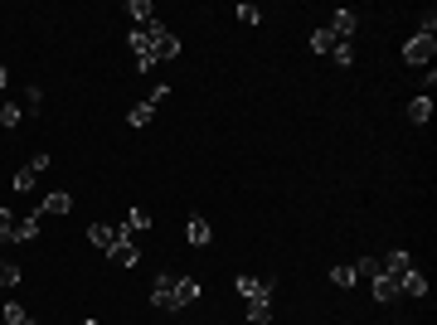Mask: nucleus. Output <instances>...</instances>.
Here are the masks:
<instances>
[{"label":"nucleus","instance_id":"8","mask_svg":"<svg viewBox=\"0 0 437 325\" xmlns=\"http://www.w3.org/2000/svg\"><path fill=\"white\" fill-rule=\"evenodd\" d=\"M399 297H404V292H399V277H389V272H379V277H374V301H384V306H394Z\"/></svg>","mask_w":437,"mask_h":325},{"label":"nucleus","instance_id":"12","mask_svg":"<svg viewBox=\"0 0 437 325\" xmlns=\"http://www.w3.org/2000/svg\"><path fill=\"white\" fill-rule=\"evenodd\" d=\"M68 209H73V194H68V190H54L44 204H39V214H54V218H63Z\"/></svg>","mask_w":437,"mask_h":325},{"label":"nucleus","instance_id":"35","mask_svg":"<svg viewBox=\"0 0 437 325\" xmlns=\"http://www.w3.org/2000/svg\"><path fill=\"white\" fill-rule=\"evenodd\" d=\"M25 325H34V321H25Z\"/></svg>","mask_w":437,"mask_h":325},{"label":"nucleus","instance_id":"26","mask_svg":"<svg viewBox=\"0 0 437 325\" xmlns=\"http://www.w3.org/2000/svg\"><path fill=\"white\" fill-rule=\"evenodd\" d=\"M0 321H5V325H25L29 316H25V306H20V301H10V306L0 311Z\"/></svg>","mask_w":437,"mask_h":325},{"label":"nucleus","instance_id":"24","mask_svg":"<svg viewBox=\"0 0 437 325\" xmlns=\"http://www.w3.org/2000/svg\"><path fill=\"white\" fill-rule=\"evenodd\" d=\"M350 267H355V277L374 282V277H379V257H359V262H350Z\"/></svg>","mask_w":437,"mask_h":325},{"label":"nucleus","instance_id":"23","mask_svg":"<svg viewBox=\"0 0 437 325\" xmlns=\"http://www.w3.org/2000/svg\"><path fill=\"white\" fill-rule=\"evenodd\" d=\"M330 282H335V287H355L359 277H355V267H350V262H340V267H330Z\"/></svg>","mask_w":437,"mask_h":325},{"label":"nucleus","instance_id":"28","mask_svg":"<svg viewBox=\"0 0 437 325\" xmlns=\"http://www.w3.org/2000/svg\"><path fill=\"white\" fill-rule=\"evenodd\" d=\"M0 287H20V267L0 257Z\"/></svg>","mask_w":437,"mask_h":325},{"label":"nucleus","instance_id":"5","mask_svg":"<svg viewBox=\"0 0 437 325\" xmlns=\"http://www.w3.org/2000/svg\"><path fill=\"white\" fill-rule=\"evenodd\" d=\"M409 267H413L409 247H389V257H379V272H389V277H404Z\"/></svg>","mask_w":437,"mask_h":325},{"label":"nucleus","instance_id":"6","mask_svg":"<svg viewBox=\"0 0 437 325\" xmlns=\"http://www.w3.org/2000/svg\"><path fill=\"white\" fill-rule=\"evenodd\" d=\"M233 292L243 301H253V297H273V282H263V277H238L233 282Z\"/></svg>","mask_w":437,"mask_h":325},{"label":"nucleus","instance_id":"31","mask_svg":"<svg viewBox=\"0 0 437 325\" xmlns=\"http://www.w3.org/2000/svg\"><path fill=\"white\" fill-rule=\"evenodd\" d=\"M233 15H238V20H243V25H258V20H263V10H258V5H238V10H233Z\"/></svg>","mask_w":437,"mask_h":325},{"label":"nucleus","instance_id":"32","mask_svg":"<svg viewBox=\"0 0 437 325\" xmlns=\"http://www.w3.org/2000/svg\"><path fill=\"white\" fill-rule=\"evenodd\" d=\"M165 97H170V87H165V82H156V87L146 92V102H151V107H156V102H165Z\"/></svg>","mask_w":437,"mask_h":325},{"label":"nucleus","instance_id":"29","mask_svg":"<svg viewBox=\"0 0 437 325\" xmlns=\"http://www.w3.org/2000/svg\"><path fill=\"white\" fill-rule=\"evenodd\" d=\"M330 58H335L340 68H350V63H355V49H350V44H335V49H330Z\"/></svg>","mask_w":437,"mask_h":325},{"label":"nucleus","instance_id":"22","mask_svg":"<svg viewBox=\"0 0 437 325\" xmlns=\"http://www.w3.org/2000/svg\"><path fill=\"white\" fill-rule=\"evenodd\" d=\"M335 44H340V39H335L330 29H316V34H311V49H316V54H330Z\"/></svg>","mask_w":437,"mask_h":325},{"label":"nucleus","instance_id":"18","mask_svg":"<svg viewBox=\"0 0 437 325\" xmlns=\"http://www.w3.org/2000/svg\"><path fill=\"white\" fill-rule=\"evenodd\" d=\"M88 243L107 252V247H112V223H93V228H88Z\"/></svg>","mask_w":437,"mask_h":325},{"label":"nucleus","instance_id":"17","mask_svg":"<svg viewBox=\"0 0 437 325\" xmlns=\"http://www.w3.org/2000/svg\"><path fill=\"white\" fill-rule=\"evenodd\" d=\"M127 15H132L137 25H151V20H156V5H151V0H132V5H127Z\"/></svg>","mask_w":437,"mask_h":325},{"label":"nucleus","instance_id":"30","mask_svg":"<svg viewBox=\"0 0 437 325\" xmlns=\"http://www.w3.org/2000/svg\"><path fill=\"white\" fill-rule=\"evenodd\" d=\"M10 228H15V209H0V243H10Z\"/></svg>","mask_w":437,"mask_h":325},{"label":"nucleus","instance_id":"11","mask_svg":"<svg viewBox=\"0 0 437 325\" xmlns=\"http://www.w3.org/2000/svg\"><path fill=\"white\" fill-rule=\"evenodd\" d=\"M107 257L117 262V267H137V262H141V247H137V243H112Z\"/></svg>","mask_w":437,"mask_h":325},{"label":"nucleus","instance_id":"16","mask_svg":"<svg viewBox=\"0 0 437 325\" xmlns=\"http://www.w3.org/2000/svg\"><path fill=\"white\" fill-rule=\"evenodd\" d=\"M127 49H132L137 58H146V54H151V34H146V25H137L132 34H127Z\"/></svg>","mask_w":437,"mask_h":325},{"label":"nucleus","instance_id":"4","mask_svg":"<svg viewBox=\"0 0 437 325\" xmlns=\"http://www.w3.org/2000/svg\"><path fill=\"white\" fill-rule=\"evenodd\" d=\"M326 29H330V34H335V39H340V44H350V34H355V29H359V15H355V10H335Z\"/></svg>","mask_w":437,"mask_h":325},{"label":"nucleus","instance_id":"27","mask_svg":"<svg viewBox=\"0 0 437 325\" xmlns=\"http://www.w3.org/2000/svg\"><path fill=\"white\" fill-rule=\"evenodd\" d=\"M39 102H44L39 87H25V92H20V112H39Z\"/></svg>","mask_w":437,"mask_h":325},{"label":"nucleus","instance_id":"19","mask_svg":"<svg viewBox=\"0 0 437 325\" xmlns=\"http://www.w3.org/2000/svg\"><path fill=\"white\" fill-rule=\"evenodd\" d=\"M151 117H156V107H151V102H137V107L127 112V127H151Z\"/></svg>","mask_w":437,"mask_h":325},{"label":"nucleus","instance_id":"2","mask_svg":"<svg viewBox=\"0 0 437 325\" xmlns=\"http://www.w3.org/2000/svg\"><path fill=\"white\" fill-rule=\"evenodd\" d=\"M433 54H437L433 34H413L409 44H404V63H413V68H433Z\"/></svg>","mask_w":437,"mask_h":325},{"label":"nucleus","instance_id":"9","mask_svg":"<svg viewBox=\"0 0 437 325\" xmlns=\"http://www.w3.org/2000/svg\"><path fill=\"white\" fill-rule=\"evenodd\" d=\"M399 292H404V297H428V277H423L418 267H409L404 277H399Z\"/></svg>","mask_w":437,"mask_h":325},{"label":"nucleus","instance_id":"21","mask_svg":"<svg viewBox=\"0 0 437 325\" xmlns=\"http://www.w3.org/2000/svg\"><path fill=\"white\" fill-rule=\"evenodd\" d=\"M34 180H39V170H34V165L15 170V194H29V190H34Z\"/></svg>","mask_w":437,"mask_h":325},{"label":"nucleus","instance_id":"13","mask_svg":"<svg viewBox=\"0 0 437 325\" xmlns=\"http://www.w3.org/2000/svg\"><path fill=\"white\" fill-rule=\"evenodd\" d=\"M243 316H248V325H268V316H273V297H253Z\"/></svg>","mask_w":437,"mask_h":325},{"label":"nucleus","instance_id":"3","mask_svg":"<svg viewBox=\"0 0 437 325\" xmlns=\"http://www.w3.org/2000/svg\"><path fill=\"white\" fill-rule=\"evenodd\" d=\"M151 306H156V311H180V301H175V272H156V282H151Z\"/></svg>","mask_w":437,"mask_h":325},{"label":"nucleus","instance_id":"33","mask_svg":"<svg viewBox=\"0 0 437 325\" xmlns=\"http://www.w3.org/2000/svg\"><path fill=\"white\" fill-rule=\"evenodd\" d=\"M5 87H10V73H5V63H0V92H5Z\"/></svg>","mask_w":437,"mask_h":325},{"label":"nucleus","instance_id":"15","mask_svg":"<svg viewBox=\"0 0 437 325\" xmlns=\"http://www.w3.org/2000/svg\"><path fill=\"white\" fill-rule=\"evenodd\" d=\"M199 292H204V287H199L194 277H175V301H180V306H190V301H199Z\"/></svg>","mask_w":437,"mask_h":325},{"label":"nucleus","instance_id":"14","mask_svg":"<svg viewBox=\"0 0 437 325\" xmlns=\"http://www.w3.org/2000/svg\"><path fill=\"white\" fill-rule=\"evenodd\" d=\"M428 117H433V97H428V92H418V97H409V122H413V127H423Z\"/></svg>","mask_w":437,"mask_h":325},{"label":"nucleus","instance_id":"25","mask_svg":"<svg viewBox=\"0 0 437 325\" xmlns=\"http://www.w3.org/2000/svg\"><path fill=\"white\" fill-rule=\"evenodd\" d=\"M20 102H0V127H20Z\"/></svg>","mask_w":437,"mask_h":325},{"label":"nucleus","instance_id":"1","mask_svg":"<svg viewBox=\"0 0 437 325\" xmlns=\"http://www.w3.org/2000/svg\"><path fill=\"white\" fill-rule=\"evenodd\" d=\"M146 34H151V54H156V63H170V58H180V39H175V34H170L161 20H151V25H146Z\"/></svg>","mask_w":437,"mask_h":325},{"label":"nucleus","instance_id":"10","mask_svg":"<svg viewBox=\"0 0 437 325\" xmlns=\"http://www.w3.org/2000/svg\"><path fill=\"white\" fill-rule=\"evenodd\" d=\"M209 238H214V228H209L204 218L194 214L190 223H185V243H190V247H204V243H209Z\"/></svg>","mask_w":437,"mask_h":325},{"label":"nucleus","instance_id":"7","mask_svg":"<svg viewBox=\"0 0 437 325\" xmlns=\"http://www.w3.org/2000/svg\"><path fill=\"white\" fill-rule=\"evenodd\" d=\"M39 238V209L29 218H15V228H10V243H34Z\"/></svg>","mask_w":437,"mask_h":325},{"label":"nucleus","instance_id":"34","mask_svg":"<svg viewBox=\"0 0 437 325\" xmlns=\"http://www.w3.org/2000/svg\"><path fill=\"white\" fill-rule=\"evenodd\" d=\"M78 325H98V321H78Z\"/></svg>","mask_w":437,"mask_h":325},{"label":"nucleus","instance_id":"20","mask_svg":"<svg viewBox=\"0 0 437 325\" xmlns=\"http://www.w3.org/2000/svg\"><path fill=\"white\" fill-rule=\"evenodd\" d=\"M151 223H156V218H151V209H127V228H132V233H146Z\"/></svg>","mask_w":437,"mask_h":325}]
</instances>
